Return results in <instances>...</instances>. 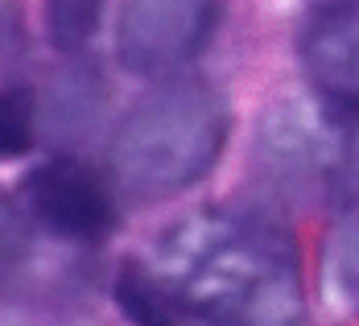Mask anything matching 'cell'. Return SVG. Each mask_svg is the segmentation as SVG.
<instances>
[{
	"instance_id": "obj_1",
	"label": "cell",
	"mask_w": 359,
	"mask_h": 326,
	"mask_svg": "<svg viewBox=\"0 0 359 326\" xmlns=\"http://www.w3.org/2000/svg\"><path fill=\"white\" fill-rule=\"evenodd\" d=\"M211 326H302L293 248L269 223L203 211L170 227L153 269Z\"/></svg>"
},
{
	"instance_id": "obj_2",
	"label": "cell",
	"mask_w": 359,
	"mask_h": 326,
	"mask_svg": "<svg viewBox=\"0 0 359 326\" xmlns=\"http://www.w3.org/2000/svg\"><path fill=\"white\" fill-rule=\"evenodd\" d=\"M227 124V104L211 83H170L116 124L108 145L111 170L128 190L165 198L215 170Z\"/></svg>"
},
{
	"instance_id": "obj_3",
	"label": "cell",
	"mask_w": 359,
	"mask_h": 326,
	"mask_svg": "<svg viewBox=\"0 0 359 326\" xmlns=\"http://www.w3.org/2000/svg\"><path fill=\"white\" fill-rule=\"evenodd\" d=\"M215 17L219 0H124L116 17V58L144 79L170 74L207 46Z\"/></svg>"
},
{
	"instance_id": "obj_4",
	"label": "cell",
	"mask_w": 359,
	"mask_h": 326,
	"mask_svg": "<svg viewBox=\"0 0 359 326\" xmlns=\"http://www.w3.org/2000/svg\"><path fill=\"white\" fill-rule=\"evenodd\" d=\"M25 194L34 215L62 240L95 244L116 227V207H111L108 186L95 170H87L74 157H54L37 165L25 178Z\"/></svg>"
},
{
	"instance_id": "obj_5",
	"label": "cell",
	"mask_w": 359,
	"mask_h": 326,
	"mask_svg": "<svg viewBox=\"0 0 359 326\" xmlns=\"http://www.w3.org/2000/svg\"><path fill=\"white\" fill-rule=\"evenodd\" d=\"M302 71L334 116L359 120V0L323 4L297 37Z\"/></svg>"
},
{
	"instance_id": "obj_6",
	"label": "cell",
	"mask_w": 359,
	"mask_h": 326,
	"mask_svg": "<svg viewBox=\"0 0 359 326\" xmlns=\"http://www.w3.org/2000/svg\"><path fill=\"white\" fill-rule=\"evenodd\" d=\"M260 161L281 174V178L297 182H318L330 178L343 157H347V141L339 133V124L314 104H277L260 120Z\"/></svg>"
},
{
	"instance_id": "obj_7",
	"label": "cell",
	"mask_w": 359,
	"mask_h": 326,
	"mask_svg": "<svg viewBox=\"0 0 359 326\" xmlns=\"http://www.w3.org/2000/svg\"><path fill=\"white\" fill-rule=\"evenodd\" d=\"M116 297L137 326H178V310H182L178 293L144 264H124L120 269Z\"/></svg>"
},
{
	"instance_id": "obj_8",
	"label": "cell",
	"mask_w": 359,
	"mask_h": 326,
	"mask_svg": "<svg viewBox=\"0 0 359 326\" xmlns=\"http://www.w3.org/2000/svg\"><path fill=\"white\" fill-rule=\"evenodd\" d=\"M104 0H46V29L58 50H83L100 29Z\"/></svg>"
},
{
	"instance_id": "obj_9",
	"label": "cell",
	"mask_w": 359,
	"mask_h": 326,
	"mask_svg": "<svg viewBox=\"0 0 359 326\" xmlns=\"http://www.w3.org/2000/svg\"><path fill=\"white\" fill-rule=\"evenodd\" d=\"M330 281L339 297L359 310V207L339 223L334 240H330Z\"/></svg>"
},
{
	"instance_id": "obj_10",
	"label": "cell",
	"mask_w": 359,
	"mask_h": 326,
	"mask_svg": "<svg viewBox=\"0 0 359 326\" xmlns=\"http://www.w3.org/2000/svg\"><path fill=\"white\" fill-rule=\"evenodd\" d=\"M34 145V95L29 87L0 91V157L25 153Z\"/></svg>"
},
{
	"instance_id": "obj_11",
	"label": "cell",
	"mask_w": 359,
	"mask_h": 326,
	"mask_svg": "<svg viewBox=\"0 0 359 326\" xmlns=\"http://www.w3.org/2000/svg\"><path fill=\"white\" fill-rule=\"evenodd\" d=\"M13 46H17V13H13L8 0H0V62Z\"/></svg>"
},
{
	"instance_id": "obj_12",
	"label": "cell",
	"mask_w": 359,
	"mask_h": 326,
	"mask_svg": "<svg viewBox=\"0 0 359 326\" xmlns=\"http://www.w3.org/2000/svg\"><path fill=\"white\" fill-rule=\"evenodd\" d=\"M347 4H355V0H347Z\"/></svg>"
},
{
	"instance_id": "obj_13",
	"label": "cell",
	"mask_w": 359,
	"mask_h": 326,
	"mask_svg": "<svg viewBox=\"0 0 359 326\" xmlns=\"http://www.w3.org/2000/svg\"><path fill=\"white\" fill-rule=\"evenodd\" d=\"M203 326H211V322H203Z\"/></svg>"
}]
</instances>
